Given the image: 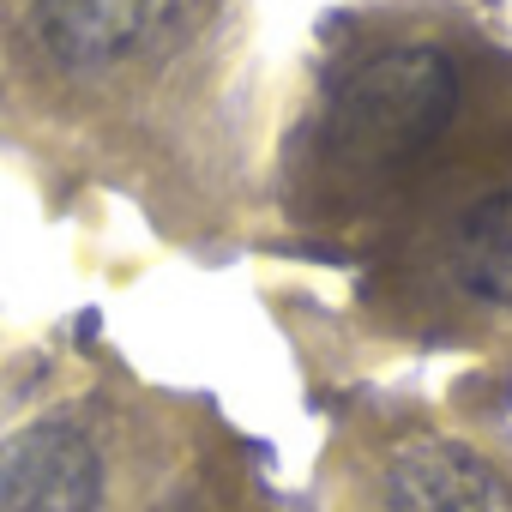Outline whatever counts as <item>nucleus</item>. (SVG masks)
Returning a JSON list of instances; mask_svg holds the SVG:
<instances>
[{
  "label": "nucleus",
  "instance_id": "obj_1",
  "mask_svg": "<svg viewBox=\"0 0 512 512\" xmlns=\"http://www.w3.org/2000/svg\"><path fill=\"white\" fill-rule=\"evenodd\" d=\"M452 109H458V73L440 49H386L338 85L332 139L356 169L380 175L440 145Z\"/></svg>",
  "mask_w": 512,
  "mask_h": 512
},
{
  "label": "nucleus",
  "instance_id": "obj_2",
  "mask_svg": "<svg viewBox=\"0 0 512 512\" xmlns=\"http://www.w3.org/2000/svg\"><path fill=\"white\" fill-rule=\"evenodd\" d=\"M103 458L73 422H31L0 440V512H97Z\"/></svg>",
  "mask_w": 512,
  "mask_h": 512
},
{
  "label": "nucleus",
  "instance_id": "obj_3",
  "mask_svg": "<svg viewBox=\"0 0 512 512\" xmlns=\"http://www.w3.org/2000/svg\"><path fill=\"white\" fill-rule=\"evenodd\" d=\"M380 512H512V488L452 440H416L386 464Z\"/></svg>",
  "mask_w": 512,
  "mask_h": 512
},
{
  "label": "nucleus",
  "instance_id": "obj_4",
  "mask_svg": "<svg viewBox=\"0 0 512 512\" xmlns=\"http://www.w3.org/2000/svg\"><path fill=\"white\" fill-rule=\"evenodd\" d=\"M181 0H37V31L67 67H103L145 49Z\"/></svg>",
  "mask_w": 512,
  "mask_h": 512
},
{
  "label": "nucleus",
  "instance_id": "obj_5",
  "mask_svg": "<svg viewBox=\"0 0 512 512\" xmlns=\"http://www.w3.org/2000/svg\"><path fill=\"white\" fill-rule=\"evenodd\" d=\"M452 272L470 296L512 308V187L476 199L452 229Z\"/></svg>",
  "mask_w": 512,
  "mask_h": 512
}]
</instances>
